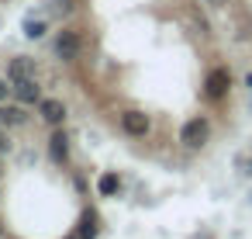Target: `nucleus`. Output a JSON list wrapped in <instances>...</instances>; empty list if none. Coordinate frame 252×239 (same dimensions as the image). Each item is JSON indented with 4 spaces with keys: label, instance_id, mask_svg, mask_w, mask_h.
I'll list each match as a JSON object with an SVG mask.
<instances>
[{
    "label": "nucleus",
    "instance_id": "nucleus-1",
    "mask_svg": "<svg viewBox=\"0 0 252 239\" xmlns=\"http://www.w3.org/2000/svg\"><path fill=\"white\" fill-rule=\"evenodd\" d=\"M80 49H83V39H80L76 28H63V32L52 39V52H56L59 63H76Z\"/></svg>",
    "mask_w": 252,
    "mask_h": 239
},
{
    "label": "nucleus",
    "instance_id": "nucleus-2",
    "mask_svg": "<svg viewBox=\"0 0 252 239\" xmlns=\"http://www.w3.org/2000/svg\"><path fill=\"white\" fill-rule=\"evenodd\" d=\"M207 135H211V121L200 115V118H190L183 128H180V142L187 146V149H200L204 142H207Z\"/></svg>",
    "mask_w": 252,
    "mask_h": 239
},
{
    "label": "nucleus",
    "instance_id": "nucleus-3",
    "mask_svg": "<svg viewBox=\"0 0 252 239\" xmlns=\"http://www.w3.org/2000/svg\"><path fill=\"white\" fill-rule=\"evenodd\" d=\"M228 87H231V73H228V66H214V70L207 73V80H204V94H207V101H224V97H228Z\"/></svg>",
    "mask_w": 252,
    "mask_h": 239
},
{
    "label": "nucleus",
    "instance_id": "nucleus-4",
    "mask_svg": "<svg viewBox=\"0 0 252 239\" xmlns=\"http://www.w3.org/2000/svg\"><path fill=\"white\" fill-rule=\"evenodd\" d=\"M121 128H125L128 135L142 139V135H149L152 121H149V115H142V111H125V115H121Z\"/></svg>",
    "mask_w": 252,
    "mask_h": 239
},
{
    "label": "nucleus",
    "instance_id": "nucleus-5",
    "mask_svg": "<svg viewBox=\"0 0 252 239\" xmlns=\"http://www.w3.org/2000/svg\"><path fill=\"white\" fill-rule=\"evenodd\" d=\"M38 115H42L45 125H63V121H66V104L56 101V97H49V101L42 97V101H38Z\"/></svg>",
    "mask_w": 252,
    "mask_h": 239
},
{
    "label": "nucleus",
    "instance_id": "nucleus-6",
    "mask_svg": "<svg viewBox=\"0 0 252 239\" xmlns=\"http://www.w3.org/2000/svg\"><path fill=\"white\" fill-rule=\"evenodd\" d=\"M7 77H11V83L32 80V77H35V63H32L28 56H18V59H11V63H7Z\"/></svg>",
    "mask_w": 252,
    "mask_h": 239
},
{
    "label": "nucleus",
    "instance_id": "nucleus-7",
    "mask_svg": "<svg viewBox=\"0 0 252 239\" xmlns=\"http://www.w3.org/2000/svg\"><path fill=\"white\" fill-rule=\"evenodd\" d=\"M14 87V94H18V101L21 104H38L42 101V83L32 77V80H21V83H11Z\"/></svg>",
    "mask_w": 252,
    "mask_h": 239
},
{
    "label": "nucleus",
    "instance_id": "nucleus-8",
    "mask_svg": "<svg viewBox=\"0 0 252 239\" xmlns=\"http://www.w3.org/2000/svg\"><path fill=\"white\" fill-rule=\"evenodd\" d=\"M66 156H69V139H66V132H52V135H49V159H52V163H66Z\"/></svg>",
    "mask_w": 252,
    "mask_h": 239
},
{
    "label": "nucleus",
    "instance_id": "nucleus-9",
    "mask_svg": "<svg viewBox=\"0 0 252 239\" xmlns=\"http://www.w3.org/2000/svg\"><path fill=\"white\" fill-rule=\"evenodd\" d=\"M45 32H49V21H42V18H28V21H25V35H28L32 42L45 39Z\"/></svg>",
    "mask_w": 252,
    "mask_h": 239
},
{
    "label": "nucleus",
    "instance_id": "nucleus-10",
    "mask_svg": "<svg viewBox=\"0 0 252 239\" xmlns=\"http://www.w3.org/2000/svg\"><path fill=\"white\" fill-rule=\"evenodd\" d=\"M97 236V215L87 208L83 211V222H80V239H94Z\"/></svg>",
    "mask_w": 252,
    "mask_h": 239
},
{
    "label": "nucleus",
    "instance_id": "nucleus-11",
    "mask_svg": "<svg viewBox=\"0 0 252 239\" xmlns=\"http://www.w3.org/2000/svg\"><path fill=\"white\" fill-rule=\"evenodd\" d=\"M0 121L4 125H21L25 121V108H0Z\"/></svg>",
    "mask_w": 252,
    "mask_h": 239
},
{
    "label": "nucleus",
    "instance_id": "nucleus-12",
    "mask_svg": "<svg viewBox=\"0 0 252 239\" xmlns=\"http://www.w3.org/2000/svg\"><path fill=\"white\" fill-rule=\"evenodd\" d=\"M118 187H121V180H118L114 173H104V177L97 180V191H100V194H118Z\"/></svg>",
    "mask_w": 252,
    "mask_h": 239
},
{
    "label": "nucleus",
    "instance_id": "nucleus-13",
    "mask_svg": "<svg viewBox=\"0 0 252 239\" xmlns=\"http://www.w3.org/2000/svg\"><path fill=\"white\" fill-rule=\"evenodd\" d=\"M49 4H52L49 14H69L73 11V0H49Z\"/></svg>",
    "mask_w": 252,
    "mask_h": 239
},
{
    "label": "nucleus",
    "instance_id": "nucleus-14",
    "mask_svg": "<svg viewBox=\"0 0 252 239\" xmlns=\"http://www.w3.org/2000/svg\"><path fill=\"white\" fill-rule=\"evenodd\" d=\"M204 4H211V7H224L228 0H204Z\"/></svg>",
    "mask_w": 252,
    "mask_h": 239
},
{
    "label": "nucleus",
    "instance_id": "nucleus-15",
    "mask_svg": "<svg viewBox=\"0 0 252 239\" xmlns=\"http://www.w3.org/2000/svg\"><path fill=\"white\" fill-rule=\"evenodd\" d=\"M4 97H7V83L0 80V104H4Z\"/></svg>",
    "mask_w": 252,
    "mask_h": 239
},
{
    "label": "nucleus",
    "instance_id": "nucleus-16",
    "mask_svg": "<svg viewBox=\"0 0 252 239\" xmlns=\"http://www.w3.org/2000/svg\"><path fill=\"white\" fill-rule=\"evenodd\" d=\"M7 146H11V142H7V139H4V132H0V153H4V149H7Z\"/></svg>",
    "mask_w": 252,
    "mask_h": 239
},
{
    "label": "nucleus",
    "instance_id": "nucleus-17",
    "mask_svg": "<svg viewBox=\"0 0 252 239\" xmlns=\"http://www.w3.org/2000/svg\"><path fill=\"white\" fill-rule=\"evenodd\" d=\"M245 87H252V73H249V77H245Z\"/></svg>",
    "mask_w": 252,
    "mask_h": 239
}]
</instances>
